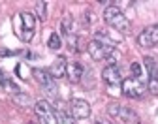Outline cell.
Wrapping results in <instances>:
<instances>
[{
    "instance_id": "6da1fadb",
    "label": "cell",
    "mask_w": 158,
    "mask_h": 124,
    "mask_svg": "<svg viewBox=\"0 0 158 124\" xmlns=\"http://www.w3.org/2000/svg\"><path fill=\"white\" fill-rule=\"evenodd\" d=\"M104 19H106V23L111 27V28H115L118 34H128L130 30H132V25H130V21H128V17L118 10L117 6H109V8H106V11H104Z\"/></svg>"
},
{
    "instance_id": "7a4b0ae2",
    "label": "cell",
    "mask_w": 158,
    "mask_h": 124,
    "mask_svg": "<svg viewBox=\"0 0 158 124\" xmlns=\"http://www.w3.org/2000/svg\"><path fill=\"white\" fill-rule=\"evenodd\" d=\"M17 34L23 41H30L36 30V17L30 11H21L17 15V23H15Z\"/></svg>"
},
{
    "instance_id": "3957f363",
    "label": "cell",
    "mask_w": 158,
    "mask_h": 124,
    "mask_svg": "<svg viewBox=\"0 0 158 124\" xmlns=\"http://www.w3.org/2000/svg\"><path fill=\"white\" fill-rule=\"evenodd\" d=\"M34 113H36L40 124H58V117H56L55 109L45 100H40L34 103Z\"/></svg>"
},
{
    "instance_id": "277c9868",
    "label": "cell",
    "mask_w": 158,
    "mask_h": 124,
    "mask_svg": "<svg viewBox=\"0 0 158 124\" xmlns=\"http://www.w3.org/2000/svg\"><path fill=\"white\" fill-rule=\"evenodd\" d=\"M121 89H123V94H124V96H128V98H135V100H137V98H141V96L145 94L147 85H145L141 79L128 77V79H124V81H123Z\"/></svg>"
},
{
    "instance_id": "5b68a950",
    "label": "cell",
    "mask_w": 158,
    "mask_h": 124,
    "mask_svg": "<svg viewBox=\"0 0 158 124\" xmlns=\"http://www.w3.org/2000/svg\"><path fill=\"white\" fill-rule=\"evenodd\" d=\"M107 111H109L111 117L121 118L124 124H139V117H137L135 111L130 109V107H123V105H118V103H109Z\"/></svg>"
},
{
    "instance_id": "8992f818",
    "label": "cell",
    "mask_w": 158,
    "mask_h": 124,
    "mask_svg": "<svg viewBox=\"0 0 158 124\" xmlns=\"http://www.w3.org/2000/svg\"><path fill=\"white\" fill-rule=\"evenodd\" d=\"M87 51H89L90 58H92V60H96V62H100V60H107V58H111V56H113V53H115V49H113V47L104 45V43H100V41H96V39H92L90 43H89Z\"/></svg>"
},
{
    "instance_id": "52a82bcc",
    "label": "cell",
    "mask_w": 158,
    "mask_h": 124,
    "mask_svg": "<svg viewBox=\"0 0 158 124\" xmlns=\"http://www.w3.org/2000/svg\"><path fill=\"white\" fill-rule=\"evenodd\" d=\"M32 75H34V79L38 81V85L42 87L47 94L56 96V85H55V81H53V77H51L49 72H45V70H42V68H34V70H32Z\"/></svg>"
},
{
    "instance_id": "ba28073f",
    "label": "cell",
    "mask_w": 158,
    "mask_h": 124,
    "mask_svg": "<svg viewBox=\"0 0 158 124\" xmlns=\"http://www.w3.org/2000/svg\"><path fill=\"white\" fill-rule=\"evenodd\" d=\"M137 43L145 49H151L154 45H158V23L156 25H149L147 28H143L137 36Z\"/></svg>"
},
{
    "instance_id": "9c48e42d",
    "label": "cell",
    "mask_w": 158,
    "mask_h": 124,
    "mask_svg": "<svg viewBox=\"0 0 158 124\" xmlns=\"http://www.w3.org/2000/svg\"><path fill=\"white\" fill-rule=\"evenodd\" d=\"M145 68L149 72V83H147V90L152 94V96H158V66L154 58L151 56H145Z\"/></svg>"
},
{
    "instance_id": "30bf717a",
    "label": "cell",
    "mask_w": 158,
    "mask_h": 124,
    "mask_svg": "<svg viewBox=\"0 0 158 124\" xmlns=\"http://www.w3.org/2000/svg\"><path fill=\"white\" fill-rule=\"evenodd\" d=\"M102 79L107 87H121L123 85V75H121V68L117 64H109L104 68L102 72Z\"/></svg>"
},
{
    "instance_id": "8fae6325",
    "label": "cell",
    "mask_w": 158,
    "mask_h": 124,
    "mask_svg": "<svg viewBox=\"0 0 158 124\" xmlns=\"http://www.w3.org/2000/svg\"><path fill=\"white\" fill-rule=\"evenodd\" d=\"M70 115L73 118H89L90 117V105H89V101L73 98L70 101Z\"/></svg>"
},
{
    "instance_id": "7c38bea8",
    "label": "cell",
    "mask_w": 158,
    "mask_h": 124,
    "mask_svg": "<svg viewBox=\"0 0 158 124\" xmlns=\"http://www.w3.org/2000/svg\"><path fill=\"white\" fill-rule=\"evenodd\" d=\"M66 72H68V62H66V58H64V56L55 58V62L51 64V70H49L51 77H53V79H60V77L66 75Z\"/></svg>"
},
{
    "instance_id": "4fadbf2b",
    "label": "cell",
    "mask_w": 158,
    "mask_h": 124,
    "mask_svg": "<svg viewBox=\"0 0 158 124\" xmlns=\"http://www.w3.org/2000/svg\"><path fill=\"white\" fill-rule=\"evenodd\" d=\"M68 77H70V81L72 83H79L81 81V77H83V66L79 64V62H73V64H70L68 66Z\"/></svg>"
},
{
    "instance_id": "5bb4252c",
    "label": "cell",
    "mask_w": 158,
    "mask_h": 124,
    "mask_svg": "<svg viewBox=\"0 0 158 124\" xmlns=\"http://www.w3.org/2000/svg\"><path fill=\"white\" fill-rule=\"evenodd\" d=\"M62 32L66 36H73V19H72V15H64V19H62Z\"/></svg>"
},
{
    "instance_id": "9a60e30c",
    "label": "cell",
    "mask_w": 158,
    "mask_h": 124,
    "mask_svg": "<svg viewBox=\"0 0 158 124\" xmlns=\"http://www.w3.org/2000/svg\"><path fill=\"white\" fill-rule=\"evenodd\" d=\"M47 47H49V49H53V51H56V49H60V36H58L56 32H53V34L49 36V41H47Z\"/></svg>"
},
{
    "instance_id": "2e32d148",
    "label": "cell",
    "mask_w": 158,
    "mask_h": 124,
    "mask_svg": "<svg viewBox=\"0 0 158 124\" xmlns=\"http://www.w3.org/2000/svg\"><path fill=\"white\" fill-rule=\"evenodd\" d=\"M130 72H132V75L135 79H141V75H143V70H141L139 62H132V64H130Z\"/></svg>"
},
{
    "instance_id": "e0dca14e",
    "label": "cell",
    "mask_w": 158,
    "mask_h": 124,
    "mask_svg": "<svg viewBox=\"0 0 158 124\" xmlns=\"http://www.w3.org/2000/svg\"><path fill=\"white\" fill-rule=\"evenodd\" d=\"M45 2H36V13H38V17H40V21H45V17H47V13H45Z\"/></svg>"
},
{
    "instance_id": "ac0fdd59",
    "label": "cell",
    "mask_w": 158,
    "mask_h": 124,
    "mask_svg": "<svg viewBox=\"0 0 158 124\" xmlns=\"http://www.w3.org/2000/svg\"><path fill=\"white\" fill-rule=\"evenodd\" d=\"M13 100H15V101H19V103H28V101H30L28 94H23V92H19V94H15V96H13Z\"/></svg>"
},
{
    "instance_id": "d6986e66",
    "label": "cell",
    "mask_w": 158,
    "mask_h": 124,
    "mask_svg": "<svg viewBox=\"0 0 158 124\" xmlns=\"http://www.w3.org/2000/svg\"><path fill=\"white\" fill-rule=\"evenodd\" d=\"M58 118H60V124H75V122H73V117H72V115L68 117V115L60 113V117H58Z\"/></svg>"
},
{
    "instance_id": "ffe728a7",
    "label": "cell",
    "mask_w": 158,
    "mask_h": 124,
    "mask_svg": "<svg viewBox=\"0 0 158 124\" xmlns=\"http://www.w3.org/2000/svg\"><path fill=\"white\" fill-rule=\"evenodd\" d=\"M96 124H102V122H96Z\"/></svg>"
},
{
    "instance_id": "44dd1931",
    "label": "cell",
    "mask_w": 158,
    "mask_h": 124,
    "mask_svg": "<svg viewBox=\"0 0 158 124\" xmlns=\"http://www.w3.org/2000/svg\"><path fill=\"white\" fill-rule=\"evenodd\" d=\"M30 124H34V122H30Z\"/></svg>"
}]
</instances>
